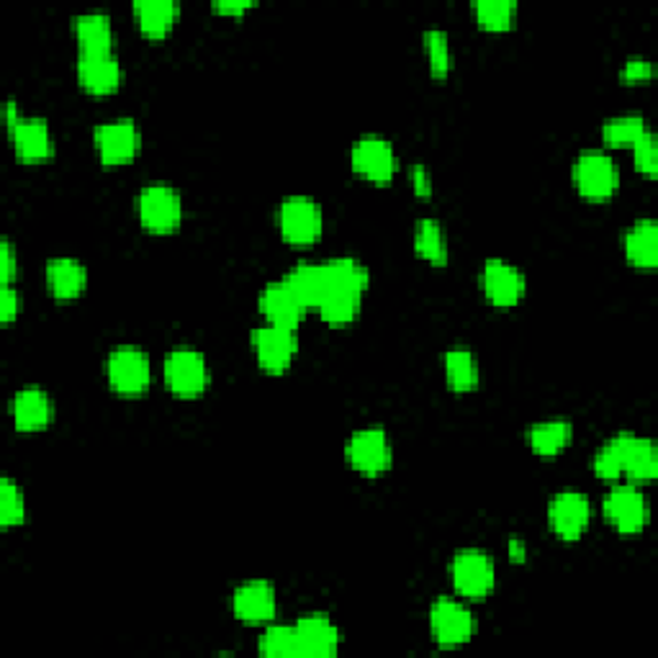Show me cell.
<instances>
[{"label":"cell","mask_w":658,"mask_h":658,"mask_svg":"<svg viewBox=\"0 0 658 658\" xmlns=\"http://www.w3.org/2000/svg\"><path fill=\"white\" fill-rule=\"evenodd\" d=\"M592 468L605 481L628 479L630 484H646L658 474V450L648 437L620 433L602 445Z\"/></svg>","instance_id":"obj_1"},{"label":"cell","mask_w":658,"mask_h":658,"mask_svg":"<svg viewBox=\"0 0 658 658\" xmlns=\"http://www.w3.org/2000/svg\"><path fill=\"white\" fill-rule=\"evenodd\" d=\"M106 379L121 396H139L150 389L152 363L150 355L135 344L114 348L106 358Z\"/></svg>","instance_id":"obj_2"},{"label":"cell","mask_w":658,"mask_h":658,"mask_svg":"<svg viewBox=\"0 0 658 658\" xmlns=\"http://www.w3.org/2000/svg\"><path fill=\"white\" fill-rule=\"evenodd\" d=\"M278 230L288 245H315L325 232L322 206L309 195H288L278 206Z\"/></svg>","instance_id":"obj_3"},{"label":"cell","mask_w":658,"mask_h":658,"mask_svg":"<svg viewBox=\"0 0 658 658\" xmlns=\"http://www.w3.org/2000/svg\"><path fill=\"white\" fill-rule=\"evenodd\" d=\"M139 222L152 234H170L183 222V199L168 183H150L137 199Z\"/></svg>","instance_id":"obj_4"},{"label":"cell","mask_w":658,"mask_h":658,"mask_svg":"<svg viewBox=\"0 0 658 658\" xmlns=\"http://www.w3.org/2000/svg\"><path fill=\"white\" fill-rule=\"evenodd\" d=\"M574 185L584 199L607 201L620 185V170L607 152L584 150L574 160Z\"/></svg>","instance_id":"obj_5"},{"label":"cell","mask_w":658,"mask_h":658,"mask_svg":"<svg viewBox=\"0 0 658 658\" xmlns=\"http://www.w3.org/2000/svg\"><path fill=\"white\" fill-rule=\"evenodd\" d=\"M602 512H605V520L613 524V528L620 532V535H638L644 532L648 524V517H651V509H648L646 494L638 489V484H617L609 489L605 497V505H602Z\"/></svg>","instance_id":"obj_6"},{"label":"cell","mask_w":658,"mask_h":658,"mask_svg":"<svg viewBox=\"0 0 658 658\" xmlns=\"http://www.w3.org/2000/svg\"><path fill=\"white\" fill-rule=\"evenodd\" d=\"M450 579L460 597L484 599L497 584V569L487 553L479 548H466L458 551L450 561Z\"/></svg>","instance_id":"obj_7"},{"label":"cell","mask_w":658,"mask_h":658,"mask_svg":"<svg viewBox=\"0 0 658 658\" xmlns=\"http://www.w3.org/2000/svg\"><path fill=\"white\" fill-rule=\"evenodd\" d=\"M250 342H253L257 365H261L265 373L288 371L296 352H299V335H296V327L268 322L257 327L255 332L250 335Z\"/></svg>","instance_id":"obj_8"},{"label":"cell","mask_w":658,"mask_h":658,"mask_svg":"<svg viewBox=\"0 0 658 658\" xmlns=\"http://www.w3.org/2000/svg\"><path fill=\"white\" fill-rule=\"evenodd\" d=\"M429 628L441 648H460L476 636V617L464 602L441 597L429 609Z\"/></svg>","instance_id":"obj_9"},{"label":"cell","mask_w":658,"mask_h":658,"mask_svg":"<svg viewBox=\"0 0 658 658\" xmlns=\"http://www.w3.org/2000/svg\"><path fill=\"white\" fill-rule=\"evenodd\" d=\"M164 381L178 399H195L209 386V363L195 348H176L164 358Z\"/></svg>","instance_id":"obj_10"},{"label":"cell","mask_w":658,"mask_h":658,"mask_svg":"<svg viewBox=\"0 0 658 658\" xmlns=\"http://www.w3.org/2000/svg\"><path fill=\"white\" fill-rule=\"evenodd\" d=\"M348 464L363 476H381L391 468L394 460V448L383 427H363L358 433H352L344 448Z\"/></svg>","instance_id":"obj_11"},{"label":"cell","mask_w":658,"mask_h":658,"mask_svg":"<svg viewBox=\"0 0 658 658\" xmlns=\"http://www.w3.org/2000/svg\"><path fill=\"white\" fill-rule=\"evenodd\" d=\"M93 145L108 168L131 162L142 150V131L131 119H114L93 129Z\"/></svg>","instance_id":"obj_12"},{"label":"cell","mask_w":658,"mask_h":658,"mask_svg":"<svg viewBox=\"0 0 658 658\" xmlns=\"http://www.w3.org/2000/svg\"><path fill=\"white\" fill-rule=\"evenodd\" d=\"M350 164L371 183H389L399 170V155L386 137L365 135L350 150Z\"/></svg>","instance_id":"obj_13"},{"label":"cell","mask_w":658,"mask_h":658,"mask_svg":"<svg viewBox=\"0 0 658 658\" xmlns=\"http://www.w3.org/2000/svg\"><path fill=\"white\" fill-rule=\"evenodd\" d=\"M481 291L491 307L512 309L524 299L528 278L517 265L501 261V257H491V261L484 263Z\"/></svg>","instance_id":"obj_14"},{"label":"cell","mask_w":658,"mask_h":658,"mask_svg":"<svg viewBox=\"0 0 658 658\" xmlns=\"http://www.w3.org/2000/svg\"><path fill=\"white\" fill-rule=\"evenodd\" d=\"M592 522V501L586 494L566 489L548 505V524L561 540H579Z\"/></svg>","instance_id":"obj_15"},{"label":"cell","mask_w":658,"mask_h":658,"mask_svg":"<svg viewBox=\"0 0 658 658\" xmlns=\"http://www.w3.org/2000/svg\"><path fill=\"white\" fill-rule=\"evenodd\" d=\"M77 81L93 96H108V93L119 91L124 81L121 62L114 50L81 52V57H77Z\"/></svg>","instance_id":"obj_16"},{"label":"cell","mask_w":658,"mask_h":658,"mask_svg":"<svg viewBox=\"0 0 658 658\" xmlns=\"http://www.w3.org/2000/svg\"><path fill=\"white\" fill-rule=\"evenodd\" d=\"M257 309L270 325L284 327H299L304 315L309 311L307 304L294 294V288L284 278L273 280V284L263 288L261 296H257Z\"/></svg>","instance_id":"obj_17"},{"label":"cell","mask_w":658,"mask_h":658,"mask_svg":"<svg viewBox=\"0 0 658 658\" xmlns=\"http://www.w3.org/2000/svg\"><path fill=\"white\" fill-rule=\"evenodd\" d=\"M232 609L242 623H250V625L270 623L278 613L276 590H273V584L268 582L242 584L232 597Z\"/></svg>","instance_id":"obj_18"},{"label":"cell","mask_w":658,"mask_h":658,"mask_svg":"<svg viewBox=\"0 0 658 658\" xmlns=\"http://www.w3.org/2000/svg\"><path fill=\"white\" fill-rule=\"evenodd\" d=\"M11 131L13 150L23 162H44L54 155V139L50 131V124L39 116H23Z\"/></svg>","instance_id":"obj_19"},{"label":"cell","mask_w":658,"mask_h":658,"mask_svg":"<svg viewBox=\"0 0 658 658\" xmlns=\"http://www.w3.org/2000/svg\"><path fill=\"white\" fill-rule=\"evenodd\" d=\"M296 638H299V654L327 658L340 651V630L325 615H304L296 620Z\"/></svg>","instance_id":"obj_20"},{"label":"cell","mask_w":658,"mask_h":658,"mask_svg":"<svg viewBox=\"0 0 658 658\" xmlns=\"http://www.w3.org/2000/svg\"><path fill=\"white\" fill-rule=\"evenodd\" d=\"M11 417L19 433H36L54 420V402L44 389L26 386L13 396Z\"/></svg>","instance_id":"obj_21"},{"label":"cell","mask_w":658,"mask_h":658,"mask_svg":"<svg viewBox=\"0 0 658 658\" xmlns=\"http://www.w3.org/2000/svg\"><path fill=\"white\" fill-rule=\"evenodd\" d=\"M46 288L57 301H73L77 296H83L85 286H88V270L75 257H52L46 263Z\"/></svg>","instance_id":"obj_22"},{"label":"cell","mask_w":658,"mask_h":658,"mask_svg":"<svg viewBox=\"0 0 658 658\" xmlns=\"http://www.w3.org/2000/svg\"><path fill=\"white\" fill-rule=\"evenodd\" d=\"M625 257L640 270H654L658 265V224L656 219H638L623 240Z\"/></svg>","instance_id":"obj_23"},{"label":"cell","mask_w":658,"mask_h":658,"mask_svg":"<svg viewBox=\"0 0 658 658\" xmlns=\"http://www.w3.org/2000/svg\"><path fill=\"white\" fill-rule=\"evenodd\" d=\"M73 31L81 52H108L114 50V23L104 11H85L73 19Z\"/></svg>","instance_id":"obj_24"},{"label":"cell","mask_w":658,"mask_h":658,"mask_svg":"<svg viewBox=\"0 0 658 658\" xmlns=\"http://www.w3.org/2000/svg\"><path fill=\"white\" fill-rule=\"evenodd\" d=\"M131 11H135L139 29H142L147 36L160 39L168 36L172 26H176L180 6L176 0H137V3L131 6Z\"/></svg>","instance_id":"obj_25"},{"label":"cell","mask_w":658,"mask_h":658,"mask_svg":"<svg viewBox=\"0 0 658 658\" xmlns=\"http://www.w3.org/2000/svg\"><path fill=\"white\" fill-rule=\"evenodd\" d=\"M363 291H355V288H340L332 286L327 288L322 301H319V317L325 319L327 325H350L355 322L360 315V307H363Z\"/></svg>","instance_id":"obj_26"},{"label":"cell","mask_w":658,"mask_h":658,"mask_svg":"<svg viewBox=\"0 0 658 658\" xmlns=\"http://www.w3.org/2000/svg\"><path fill=\"white\" fill-rule=\"evenodd\" d=\"M445 365V381H448L450 391L456 394H468L479 386L481 371H479V360H476L474 350L468 348H450L443 358Z\"/></svg>","instance_id":"obj_27"},{"label":"cell","mask_w":658,"mask_h":658,"mask_svg":"<svg viewBox=\"0 0 658 658\" xmlns=\"http://www.w3.org/2000/svg\"><path fill=\"white\" fill-rule=\"evenodd\" d=\"M574 441V425L569 420H543L528 429V443L538 456H559Z\"/></svg>","instance_id":"obj_28"},{"label":"cell","mask_w":658,"mask_h":658,"mask_svg":"<svg viewBox=\"0 0 658 658\" xmlns=\"http://www.w3.org/2000/svg\"><path fill=\"white\" fill-rule=\"evenodd\" d=\"M414 253L429 265H445L450 257L448 237H445V226L433 216L420 219L414 226Z\"/></svg>","instance_id":"obj_29"},{"label":"cell","mask_w":658,"mask_h":658,"mask_svg":"<svg viewBox=\"0 0 658 658\" xmlns=\"http://www.w3.org/2000/svg\"><path fill=\"white\" fill-rule=\"evenodd\" d=\"M284 280L294 288V294L307 304V309H317L327 291V276L322 263H299Z\"/></svg>","instance_id":"obj_30"},{"label":"cell","mask_w":658,"mask_h":658,"mask_svg":"<svg viewBox=\"0 0 658 658\" xmlns=\"http://www.w3.org/2000/svg\"><path fill=\"white\" fill-rule=\"evenodd\" d=\"M325 276H327V288L340 286V288H355V291H368V284H371V276H368V268L358 257L340 255L332 257V261H325Z\"/></svg>","instance_id":"obj_31"},{"label":"cell","mask_w":658,"mask_h":658,"mask_svg":"<svg viewBox=\"0 0 658 658\" xmlns=\"http://www.w3.org/2000/svg\"><path fill=\"white\" fill-rule=\"evenodd\" d=\"M648 131L646 119L640 114H623L613 116L602 127V139L609 147H633Z\"/></svg>","instance_id":"obj_32"},{"label":"cell","mask_w":658,"mask_h":658,"mask_svg":"<svg viewBox=\"0 0 658 658\" xmlns=\"http://www.w3.org/2000/svg\"><path fill=\"white\" fill-rule=\"evenodd\" d=\"M422 42H425L429 73H433V77H448V73L453 70V52H450L448 31L437 29V26L427 29L425 36H422Z\"/></svg>","instance_id":"obj_33"},{"label":"cell","mask_w":658,"mask_h":658,"mask_svg":"<svg viewBox=\"0 0 658 658\" xmlns=\"http://www.w3.org/2000/svg\"><path fill=\"white\" fill-rule=\"evenodd\" d=\"M257 651L268 658H288L299 654V638H296L294 625H270L257 640Z\"/></svg>","instance_id":"obj_34"},{"label":"cell","mask_w":658,"mask_h":658,"mask_svg":"<svg viewBox=\"0 0 658 658\" xmlns=\"http://www.w3.org/2000/svg\"><path fill=\"white\" fill-rule=\"evenodd\" d=\"M474 15L484 29L507 31L517 19V3L514 0H479L474 3Z\"/></svg>","instance_id":"obj_35"},{"label":"cell","mask_w":658,"mask_h":658,"mask_svg":"<svg viewBox=\"0 0 658 658\" xmlns=\"http://www.w3.org/2000/svg\"><path fill=\"white\" fill-rule=\"evenodd\" d=\"M23 520H26L23 489L11 476H3V481H0V524H3V528H15V524H21Z\"/></svg>","instance_id":"obj_36"},{"label":"cell","mask_w":658,"mask_h":658,"mask_svg":"<svg viewBox=\"0 0 658 658\" xmlns=\"http://www.w3.org/2000/svg\"><path fill=\"white\" fill-rule=\"evenodd\" d=\"M633 158H636V168L648 178H656L658 172V152H656V137L651 131H646L644 137L633 145Z\"/></svg>","instance_id":"obj_37"},{"label":"cell","mask_w":658,"mask_h":658,"mask_svg":"<svg viewBox=\"0 0 658 658\" xmlns=\"http://www.w3.org/2000/svg\"><path fill=\"white\" fill-rule=\"evenodd\" d=\"M15 276H19V257H15L13 242L3 240L0 242V278H3V286H11Z\"/></svg>","instance_id":"obj_38"},{"label":"cell","mask_w":658,"mask_h":658,"mask_svg":"<svg viewBox=\"0 0 658 658\" xmlns=\"http://www.w3.org/2000/svg\"><path fill=\"white\" fill-rule=\"evenodd\" d=\"M620 77L625 83H646L654 77V65L646 57H630L625 62Z\"/></svg>","instance_id":"obj_39"},{"label":"cell","mask_w":658,"mask_h":658,"mask_svg":"<svg viewBox=\"0 0 658 658\" xmlns=\"http://www.w3.org/2000/svg\"><path fill=\"white\" fill-rule=\"evenodd\" d=\"M21 315V296L13 286H3V294H0V319L6 325H11L15 317Z\"/></svg>","instance_id":"obj_40"},{"label":"cell","mask_w":658,"mask_h":658,"mask_svg":"<svg viewBox=\"0 0 658 658\" xmlns=\"http://www.w3.org/2000/svg\"><path fill=\"white\" fill-rule=\"evenodd\" d=\"M412 188H414V193L422 195V199L433 193V180H429L425 164H414V170H412Z\"/></svg>","instance_id":"obj_41"},{"label":"cell","mask_w":658,"mask_h":658,"mask_svg":"<svg viewBox=\"0 0 658 658\" xmlns=\"http://www.w3.org/2000/svg\"><path fill=\"white\" fill-rule=\"evenodd\" d=\"M255 6V0H216L214 11L224 15H242Z\"/></svg>","instance_id":"obj_42"},{"label":"cell","mask_w":658,"mask_h":658,"mask_svg":"<svg viewBox=\"0 0 658 658\" xmlns=\"http://www.w3.org/2000/svg\"><path fill=\"white\" fill-rule=\"evenodd\" d=\"M524 555H528V551H524L522 540L520 538L509 540V559H512V561H524Z\"/></svg>","instance_id":"obj_43"}]
</instances>
